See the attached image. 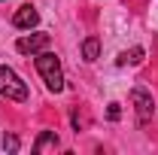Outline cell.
Segmentation results:
<instances>
[{"instance_id": "obj_1", "label": "cell", "mask_w": 158, "mask_h": 155, "mask_svg": "<svg viewBox=\"0 0 158 155\" xmlns=\"http://www.w3.org/2000/svg\"><path fill=\"white\" fill-rule=\"evenodd\" d=\"M34 61H37V70H40V76H43V82H46V88L55 91V94L64 91V70H61L58 55L55 52H37Z\"/></svg>"}, {"instance_id": "obj_2", "label": "cell", "mask_w": 158, "mask_h": 155, "mask_svg": "<svg viewBox=\"0 0 158 155\" xmlns=\"http://www.w3.org/2000/svg\"><path fill=\"white\" fill-rule=\"evenodd\" d=\"M0 94L6 97V100H27V85L21 82V76L12 70V67H6V64H0Z\"/></svg>"}, {"instance_id": "obj_3", "label": "cell", "mask_w": 158, "mask_h": 155, "mask_svg": "<svg viewBox=\"0 0 158 155\" xmlns=\"http://www.w3.org/2000/svg\"><path fill=\"white\" fill-rule=\"evenodd\" d=\"M131 107L137 113V125H149L152 122V116H155V100H152V94L143 85H134L131 88Z\"/></svg>"}, {"instance_id": "obj_4", "label": "cell", "mask_w": 158, "mask_h": 155, "mask_svg": "<svg viewBox=\"0 0 158 155\" xmlns=\"http://www.w3.org/2000/svg\"><path fill=\"white\" fill-rule=\"evenodd\" d=\"M46 46H49V34H24L15 40V52H21V55H37Z\"/></svg>"}, {"instance_id": "obj_5", "label": "cell", "mask_w": 158, "mask_h": 155, "mask_svg": "<svg viewBox=\"0 0 158 155\" xmlns=\"http://www.w3.org/2000/svg\"><path fill=\"white\" fill-rule=\"evenodd\" d=\"M12 24H15L19 31H31V27H37V24H40V12L31 6V3H24V6H19V9H15Z\"/></svg>"}, {"instance_id": "obj_6", "label": "cell", "mask_w": 158, "mask_h": 155, "mask_svg": "<svg viewBox=\"0 0 158 155\" xmlns=\"http://www.w3.org/2000/svg\"><path fill=\"white\" fill-rule=\"evenodd\" d=\"M61 143H58V134L55 131H43V134L37 137V143H34V152L43 155V152H55Z\"/></svg>"}, {"instance_id": "obj_7", "label": "cell", "mask_w": 158, "mask_h": 155, "mask_svg": "<svg viewBox=\"0 0 158 155\" xmlns=\"http://www.w3.org/2000/svg\"><path fill=\"white\" fill-rule=\"evenodd\" d=\"M82 58L88 61V64H94V61L100 58V40H98V37L82 40Z\"/></svg>"}, {"instance_id": "obj_8", "label": "cell", "mask_w": 158, "mask_h": 155, "mask_svg": "<svg viewBox=\"0 0 158 155\" xmlns=\"http://www.w3.org/2000/svg\"><path fill=\"white\" fill-rule=\"evenodd\" d=\"M143 55H146V52H143L140 46H134L131 52H122V55L116 58V64H118V67H125V64H131V67H134V64H140V61H143Z\"/></svg>"}, {"instance_id": "obj_9", "label": "cell", "mask_w": 158, "mask_h": 155, "mask_svg": "<svg viewBox=\"0 0 158 155\" xmlns=\"http://www.w3.org/2000/svg\"><path fill=\"white\" fill-rule=\"evenodd\" d=\"M3 149H6V152H19V137L15 134H3Z\"/></svg>"}, {"instance_id": "obj_10", "label": "cell", "mask_w": 158, "mask_h": 155, "mask_svg": "<svg viewBox=\"0 0 158 155\" xmlns=\"http://www.w3.org/2000/svg\"><path fill=\"white\" fill-rule=\"evenodd\" d=\"M106 119H110V122H118V119H122V103L113 100V103L106 107Z\"/></svg>"}]
</instances>
